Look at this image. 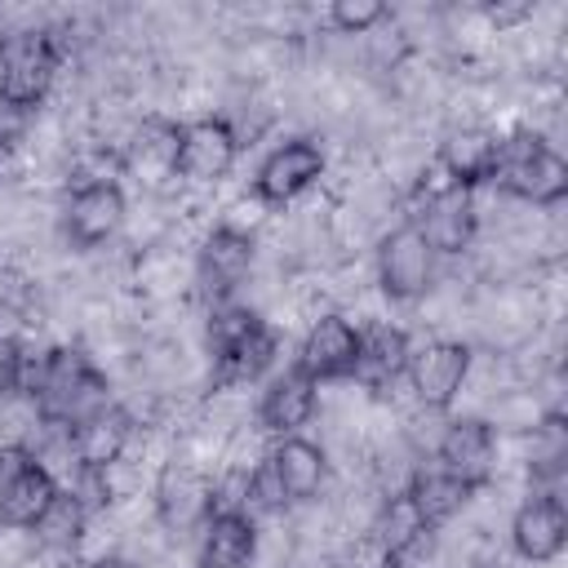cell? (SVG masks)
I'll list each match as a JSON object with an SVG mask.
<instances>
[{
  "mask_svg": "<svg viewBox=\"0 0 568 568\" xmlns=\"http://www.w3.org/2000/svg\"><path fill=\"white\" fill-rule=\"evenodd\" d=\"M36 404V413L49 426L71 430L80 417L98 413L102 404H111V386L106 373L80 351V346H53L36 359V368L27 364V386H22Z\"/></svg>",
  "mask_w": 568,
  "mask_h": 568,
  "instance_id": "obj_1",
  "label": "cell"
},
{
  "mask_svg": "<svg viewBox=\"0 0 568 568\" xmlns=\"http://www.w3.org/2000/svg\"><path fill=\"white\" fill-rule=\"evenodd\" d=\"M204 346H209V359H213V386H244V382H257L275 364L280 333L253 306L222 302L209 315Z\"/></svg>",
  "mask_w": 568,
  "mask_h": 568,
  "instance_id": "obj_2",
  "label": "cell"
},
{
  "mask_svg": "<svg viewBox=\"0 0 568 568\" xmlns=\"http://www.w3.org/2000/svg\"><path fill=\"white\" fill-rule=\"evenodd\" d=\"M506 195L537 204V209H555L568 200V160L541 138V133H506L501 138V160H497V178H493Z\"/></svg>",
  "mask_w": 568,
  "mask_h": 568,
  "instance_id": "obj_3",
  "label": "cell"
},
{
  "mask_svg": "<svg viewBox=\"0 0 568 568\" xmlns=\"http://www.w3.org/2000/svg\"><path fill=\"white\" fill-rule=\"evenodd\" d=\"M58 67H62V49L49 31L31 27L0 36V106L36 115L53 89Z\"/></svg>",
  "mask_w": 568,
  "mask_h": 568,
  "instance_id": "obj_4",
  "label": "cell"
},
{
  "mask_svg": "<svg viewBox=\"0 0 568 568\" xmlns=\"http://www.w3.org/2000/svg\"><path fill=\"white\" fill-rule=\"evenodd\" d=\"M124 217H129L124 186L115 178H84L71 186V195L62 204V235L75 253H93L120 235Z\"/></svg>",
  "mask_w": 568,
  "mask_h": 568,
  "instance_id": "obj_5",
  "label": "cell"
},
{
  "mask_svg": "<svg viewBox=\"0 0 568 568\" xmlns=\"http://www.w3.org/2000/svg\"><path fill=\"white\" fill-rule=\"evenodd\" d=\"M320 178H324V146L315 138H288L262 155L248 195L262 209H284L302 191H311Z\"/></svg>",
  "mask_w": 568,
  "mask_h": 568,
  "instance_id": "obj_6",
  "label": "cell"
},
{
  "mask_svg": "<svg viewBox=\"0 0 568 568\" xmlns=\"http://www.w3.org/2000/svg\"><path fill=\"white\" fill-rule=\"evenodd\" d=\"M253 257H257L253 231H244V226H235V222H217V226L200 240V253H195V284H200V293H204L213 306L231 302L235 288L248 280Z\"/></svg>",
  "mask_w": 568,
  "mask_h": 568,
  "instance_id": "obj_7",
  "label": "cell"
},
{
  "mask_svg": "<svg viewBox=\"0 0 568 568\" xmlns=\"http://www.w3.org/2000/svg\"><path fill=\"white\" fill-rule=\"evenodd\" d=\"M377 284L390 302H417L435 284V253L422 240L417 222H399L395 231L382 235L377 244Z\"/></svg>",
  "mask_w": 568,
  "mask_h": 568,
  "instance_id": "obj_8",
  "label": "cell"
},
{
  "mask_svg": "<svg viewBox=\"0 0 568 568\" xmlns=\"http://www.w3.org/2000/svg\"><path fill=\"white\" fill-rule=\"evenodd\" d=\"M359 342H364V328L355 320H346L342 311H328L306 328L293 368H302L315 386L320 382H346V377H355Z\"/></svg>",
  "mask_w": 568,
  "mask_h": 568,
  "instance_id": "obj_9",
  "label": "cell"
},
{
  "mask_svg": "<svg viewBox=\"0 0 568 568\" xmlns=\"http://www.w3.org/2000/svg\"><path fill=\"white\" fill-rule=\"evenodd\" d=\"M240 160V133L231 129L226 115H200L182 124L178 138V182H222Z\"/></svg>",
  "mask_w": 568,
  "mask_h": 568,
  "instance_id": "obj_10",
  "label": "cell"
},
{
  "mask_svg": "<svg viewBox=\"0 0 568 568\" xmlns=\"http://www.w3.org/2000/svg\"><path fill=\"white\" fill-rule=\"evenodd\" d=\"M417 231L422 240L430 244L435 257H453V253H466L475 244V231H479V213H475V191L466 186H453V182H439L426 191L422 209H417Z\"/></svg>",
  "mask_w": 568,
  "mask_h": 568,
  "instance_id": "obj_11",
  "label": "cell"
},
{
  "mask_svg": "<svg viewBox=\"0 0 568 568\" xmlns=\"http://www.w3.org/2000/svg\"><path fill=\"white\" fill-rule=\"evenodd\" d=\"M435 466L462 479L470 493L493 484L497 470V430L484 417H453L435 444Z\"/></svg>",
  "mask_w": 568,
  "mask_h": 568,
  "instance_id": "obj_12",
  "label": "cell"
},
{
  "mask_svg": "<svg viewBox=\"0 0 568 568\" xmlns=\"http://www.w3.org/2000/svg\"><path fill=\"white\" fill-rule=\"evenodd\" d=\"M213 475L200 470L195 462H164L155 479V515L169 532H200V524L213 515Z\"/></svg>",
  "mask_w": 568,
  "mask_h": 568,
  "instance_id": "obj_13",
  "label": "cell"
},
{
  "mask_svg": "<svg viewBox=\"0 0 568 568\" xmlns=\"http://www.w3.org/2000/svg\"><path fill=\"white\" fill-rule=\"evenodd\" d=\"M470 346L466 342H426L422 351L408 355V386L417 395V404L435 408V413H448L453 399L462 395L466 377H470Z\"/></svg>",
  "mask_w": 568,
  "mask_h": 568,
  "instance_id": "obj_14",
  "label": "cell"
},
{
  "mask_svg": "<svg viewBox=\"0 0 568 568\" xmlns=\"http://www.w3.org/2000/svg\"><path fill=\"white\" fill-rule=\"evenodd\" d=\"M510 546L528 564H550L568 546V510L555 493H532L510 519Z\"/></svg>",
  "mask_w": 568,
  "mask_h": 568,
  "instance_id": "obj_15",
  "label": "cell"
},
{
  "mask_svg": "<svg viewBox=\"0 0 568 568\" xmlns=\"http://www.w3.org/2000/svg\"><path fill=\"white\" fill-rule=\"evenodd\" d=\"M320 408V386L302 373V368H284L275 373L266 386H262V399H257V426L275 439L284 435H302V426H311Z\"/></svg>",
  "mask_w": 568,
  "mask_h": 568,
  "instance_id": "obj_16",
  "label": "cell"
},
{
  "mask_svg": "<svg viewBox=\"0 0 568 568\" xmlns=\"http://www.w3.org/2000/svg\"><path fill=\"white\" fill-rule=\"evenodd\" d=\"M133 439V417L120 404H102L98 413L80 417L67 430V448L75 457V470H111Z\"/></svg>",
  "mask_w": 568,
  "mask_h": 568,
  "instance_id": "obj_17",
  "label": "cell"
},
{
  "mask_svg": "<svg viewBox=\"0 0 568 568\" xmlns=\"http://www.w3.org/2000/svg\"><path fill=\"white\" fill-rule=\"evenodd\" d=\"M178 138H182V124L178 120H164V115H151L138 124V133L124 142V173L138 178L142 186H164L178 178Z\"/></svg>",
  "mask_w": 568,
  "mask_h": 568,
  "instance_id": "obj_18",
  "label": "cell"
},
{
  "mask_svg": "<svg viewBox=\"0 0 568 568\" xmlns=\"http://www.w3.org/2000/svg\"><path fill=\"white\" fill-rule=\"evenodd\" d=\"M497 160H501V133L479 129V124L453 129V133L439 142V169H444V182L466 186V191L493 182V178H497Z\"/></svg>",
  "mask_w": 568,
  "mask_h": 568,
  "instance_id": "obj_19",
  "label": "cell"
},
{
  "mask_svg": "<svg viewBox=\"0 0 568 568\" xmlns=\"http://www.w3.org/2000/svg\"><path fill=\"white\" fill-rule=\"evenodd\" d=\"M257 559V524L248 510H213L200 524L195 568H248Z\"/></svg>",
  "mask_w": 568,
  "mask_h": 568,
  "instance_id": "obj_20",
  "label": "cell"
},
{
  "mask_svg": "<svg viewBox=\"0 0 568 568\" xmlns=\"http://www.w3.org/2000/svg\"><path fill=\"white\" fill-rule=\"evenodd\" d=\"M266 462H271L275 479L284 484L288 501H311V497L324 488L328 457H324V448H320L315 439H306V435H284V439H275V448L266 453Z\"/></svg>",
  "mask_w": 568,
  "mask_h": 568,
  "instance_id": "obj_21",
  "label": "cell"
},
{
  "mask_svg": "<svg viewBox=\"0 0 568 568\" xmlns=\"http://www.w3.org/2000/svg\"><path fill=\"white\" fill-rule=\"evenodd\" d=\"M408 355H413V342L404 328L395 324H373L364 328V342H359V364H355V382H364L368 390H386L404 377L408 368Z\"/></svg>",
  "mask_w": 568,
  "mask_h": 568,
  "instance_id": "obj_22",
  "label": "cell"
},
{
  "mask_svg": "<svg viewBox=\"0 0 568 568\" xmlns=\"http://www.w3.org/2000/svg\"><path fill=\"white\" fill-rule=\"evenodd\" d=\"M58 493H62V484L53 479V470L40 457H31L22 466V475L9 484V493L0 497V524L4 528H18V532H31L44 519V510L53 506Z\"/></svg>",
  "mask_w": 568,
  "mask_h": 568,
  "instance_id": "obj_23",
  "label": "cell"
},
{
  "mask_svg": "<svg viewBox=\"0 0 568 568\" xmlns=\"http://www.w3.org/2000/svg\"><path fill=\"white\" fill-rule=\"evenodd\" d=\"M408 501L417 506V515H422V524L435 532L439 524H448L475 493L462 484V479H453L448 470H439V466H426V470H417L413 479H408Z\"/></svg>",
  "mask_w": 568,
  "mask_h": 568,
  "instance_id": "obj_24",
  "label": "cell"
},
{
  "mask_svg": "<svg viewBox=\"0 0 568 568\" xmlns=\"http://www.w3.org/2000/svg\"><path fill=\"white\" fill-rule=\"evenodd\" d=\"M426 532H430V528L422 524V515H417V506L408 501V493H395V497L382 506V515H377V537H382L386 555H399V559H404Z\"/></svg>",
  "mask_w": 568,
  "mask_h": 568,
  "instance_id": "obj_25",
  "label": "cell"
},
{
  "mask_svg": "<svg viewBox=\"0 0 568 568\" xmlns=\"http://www.w3.org/2000/svg\"><path fill=\"white\" fill-rule=\"evenodd\" d=\"M84 524H89V510L80 506V497L71 493V488H62L58 497H53V506L44 510V519L31 528L44 546H53V550H71L80 537H84Z\"/></svg>",
  "mask_w": 568,
  "mask_h": 568,
  "instance_id": "obj_26",
  "label": "cell"
},
{
  "mask_svg": "<svg viewBox=\"0 0 568 568\" xmlns=\"http://www.w3.org/2000/svg\"><path fill=\"white\" fill-rule=\"evenodd\" d=\"M568 457V430H564V413H546L541 422H532V475H559Z\"/></svg>",
  "mask_w": 568,
  "mask_h": 568,
  "instance_id": "obj_27",
  "label": "cell"
},
{
  "mask_svg": "<svg viewBox=\"0 0 568 568\" xmlns=\"http://www.w3.org/2000/svg\"><path fill=\"white\" fill-rule=\"evenodd\" d=\"M386 4L382 0H337V4H328V22L342 31V36H364V31H373L377 22H386Z\"/></svg>",
  "mask_w": 568,
  "mask_h": 568,
  "instance_id": "obj_28",
  "label": "cell"
},
{
  "mask_svg": "<svg viewBox=\"0 0 568 568\" xmlns=\"http://www.w3.org/2000/svg\"><path fill=\"white\" fill-rule=\"evenodd\" d=\"M248 506H253V510H266V515H275V510H288V506H293V501H288V493H284V484L275 479V470H271V462H266V457L248 470Z\"/></svg>",
  "mask_w": 568,
  "mask_h": 568,
  "instance_id": "obj_29",
  "label": "cell"
},
{
  "mask_svg": "<svg viewBox=\"0 0 568 568\" xmlns=\"http://www.w3.org/2000/svg\"><path fill=\"white\" fill-rule=\"evenodd\" d=\"M22 386H27V355H22L18 337L0 333V404L22 395Z\"/></svg>",
  "mask_w": 568,
  "mask_h": 568,
  "instance_id": "obj_30",
  "label": "cell"
},
{
  "mask_svg": "<svg viewBox=\"0 0 568 568\" xmlns=\"http://www.w3.org/2000/svg\"><path fill=\"white\" fill-rule=\"evenodd\" d=\"M36 453L27 448V444H0V497L9 493V484L22 475V466L31 462Z\"/></svg>",
  "mask_w": 568,
  "mask_h": 568,
  "instance_id": "obj_31",
  "label": "cell"
},
{
  "mask_svg": "<svg viewBox=\"0 0 568 568\" xmlns=\"http://www.w3.org/2000/svg\"><path fill=\"white\" fill-rule=\"evenodd\" d=\"M284 568H337V559H333L328 550H320V546H297V550L284 559Z\"/></svg>",
  "mask_w": 568,
  "mask_h": 568,
  "instance_id": "obj_32",
  "label": "cell"
},
{
  "mask_svg": "<svg viewBox=\"0 0 568 568\" xmlns=\"http://www.w3.org/2000/svg\"><path fill=\"white\" fill-rule=\"evenodd\" d=\"M528 9H532V4H510V9H501V4H484V13H488L493 22H515V18H528Z\"/></svg>",
  "mask_w": 568,
  "mask_h": 568,
  "instance_id": "obj_33",
  "label": "cell"
},
{
  "mask_svg": "<svg viewBox=\"0 0 568 568\" xmlns=\"http://www.w3.org/2000/svg\"><path fill=\"white\" fill-rule=\"evenodd\" d=\"M89 568H133V564H129L124 555H102V559H93Z\"/></svg>",
  "mask_w": 568,
  "mask_h": 568,
  "instance_id": "obj_34",
  "label": "cell"
},
{
  "mask_svg": "<svg viewBox=\"0 0 568 568\" xmlns=\"http://www.w3.org/2000/svg\"><path fill=\"white\" fill-rule=\"evenodd\" d=\"M373 568H404V559H399V555H382Z\"/></svg>",
  "mask_w": 568,
  "mask_h": 568,
  "instance_id": "obj_35",
  "label": "cell"
},
{
  "mask_svg": "<svg viewBox=\"0 0 568 568\" xmlns=\"http://www.w3.org/2000/svg\"><path fill=\"white\" fill-rule=\"evenodd\" d=\"M0 155H4V146H0Z\"/></svg>",
  "mask_w": 568,
  "mask_h": 568,
  "instance_id": "obj_36",
  "label": "cell"
}]
</instances>
